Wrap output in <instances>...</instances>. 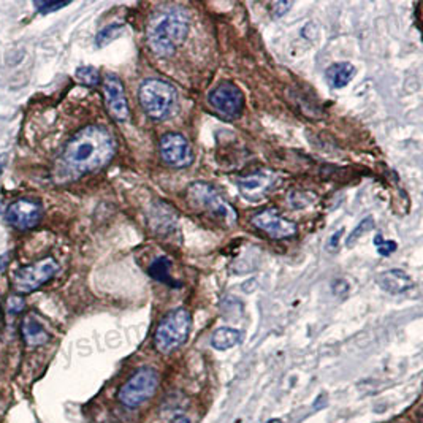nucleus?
Masks as SVG:
<instances>
[{"mask_svg":"<svg viewBox=\"0 0 423 423\" xmlns=\"http://www.w3.org/2000/svg\"><path fill=\"white\" fill-rule=\"evenodd\" d=\"M159 387V374L154 368H140L132 378L120 387L119 401L127 407H138L145 401L151 400Z\"/></svg>","mask_w":423,"mask_h":423,"instance_id":"5","label":"nucleus"},{"mask_svg":"<svg viewBox=\"0 0 423 423\" xmlns=\"http://www.w3.org/2000/svg\"><path fill=\"white\" fill-rule=\"evenodd\" d=\"M171 423H191V420L184 417V415H178V417H174Z\"/></svg>","mask_w":423,"mask_h":423,"instance_id":"27","label":"nucleus"},{"mask_svg":"<svg viewBox=\"0 0 423 423\" xmlns=\"http://www.w3.org/2000/svg\"><path fill=\"white\" fill-rule=\"evenodd\" d=\"M75 77L78 81L84 86L94 87L100 84V73L96 67H91V65L79 67V69H77L75 72Z\"/></svg>","mask_w":423,"mask_h":423,"instance_id":"20","label":"nucleus"},{"mask_svg":"<svg viewBox=\"0 0 423 423\" xmlns=\"http://www.w3.org/2000/svg\"><path fill=\"white\" fill-rule=\"evenodd\" d=\"M376 246H378V251L380 255H390L396 249V244L393 241H382L379 235L376 237Z\"/></svg>","mask_w":423,"mask_h":423,"instance_id":"24","label":"nucleus"},{"mask_svg":"<svg viewBox=\"0 0 423 423\" xmlns=\"http://www.w3.org/2000/svg\"><path fill=\"white\" fill-rule=\"evenodd\" d=\"M292 2H274L271 5V10H273V16L274 18H281L284 16L286 13L292 9Z\"/></svg>","mask_w":423,"mask_h":423,"instance_id":"25","label":"nucleus"},{"mask_svg":"<svg viewBox=\"0 0 423 423\" xmlns=\"http://www.w3.org/2000/svg\"><path fill=\"white\" fill-rule=\"evenodd\" d=\"M251 222L255 228H259L268 237L274 239H284V238H292L297 235L298 227L292 220L282 218L279 213L274 210H264L257 214H254Z\"/></svg>","mask_w":423,"mask_h":423,"instance_id":"11","label":"nucleus"},{"mask_svg":"<svg viewBox=\"0 0 423 423\" xmlns=\"http://www.w3.org/2000/svg\"><path fill=\"white\" fill-rule=\"evenodd\" d=\"M241 339H243V332L237 330V328L222 327L213 333L211 346L216 351H228V349L238 346Z\"/></svg>","mask_w":423,"mask_h":423,"instance_id":"17","label":"nucleus"},{"mask_svg":"<svg viewBox=\"0 0 423 423\" xmlns=\"http://www.w3.org/2000/svg\"><path fill=\"white\" fill-rule=\"evenodd\" d=\"M43 216V208L35 200L19 198L15 203L6 208L5 219L11 227L18 230H30L38 225L40 219Z\"/></svg>","mask_w":423,"mask_h":423,"instance_id":"10","label":"nucleus"},{"mask_svg":"<svg viewBox=\"0 0 423 423\" xmlns=\"http://www.w3.org/2000/svg\"><path fill=\"white\" fill-rule=\"evenodd\" d=\"M355 67L351 62H337L325 72V81L332 89H342L354 79Z\"/></svg>","mask_w":423,"mask_h":423,"instance_id":"16","label":"nucleus"},{"mask_svg":"<svg viewBox=\"0 0 423 423\" xmlns=\"http://www.w3.org/2000/svg\"><path fill=\"white\" fill-rule=\"evenodd\" d=\"M33 5H35L38 13H42V15H48V13H55L60 9H64V6L69 5V2H35Z\"/></svg>","mask_w":423,"mask_h":423,"instance_id":"23","label":"nucleus"},{"mask_svg":"<svg viewBox=\"0 0 423 423\" xmlns=\"http://www.w3.org/2000/svg\"><path fill=\"white\" fill-rule=\"evenodd\" d=\"M59 271V264L52 257H46L35 264L19 268L11 279V287L16 295H26L38 291L51 281Z\"/></svg>","mask_w":423,"mask_h":423,"instance_id":"6","label":"nucleus"},{"mask_svg":"<svg viewBox=\"0 0 423 423\" xmlns=\"http://www.w3.org/2000/svg\"><path fill=\"white\" fill-rule=\"evenodd\" d=\"M6 308H9L10 314L16 315V314L24 311L26 301H24V298L21 297V295H11V297L9 298V301H6Z\"/></svg>","mask_w":423,"mask_h":423,"instance_id":"22","label":"nucleus"},{"mask_svg":"<svg viewBox=\"0 0 423 423\" xmlns=\"http://www.w3.org/2000/svg\"><path fill=\"white\" fill-rule=\"evenodd\" d=\"M266 423H284L282 420H279V419H273V420H270V422H266Z\"/></svg>","mask_w":423,"mask_h":423,"instance_id":"29","label":"nucleus"},{"mask_svg":"<svg viewBox=\"0 0 423 423\" xmlns=\"http://www.w3.org/2000/svg\"><path fill=\"white\" fill-rule=\"evenodd\" d=\"M21 337H23V341L26 342V346L29 347L43 346L51 339L50 333L45 330V327L40 324L35 317H32V315H28V317L23 320Z\"/></svg>","mask_w":423,"mask_h":423,"instance_id":"15","label":"nucleus"},{"mask_svg":"<svg viewBox=\"0 0 423 423\" xmlns=\"http://www.w3.org/2000/svg\"><path fill=\"white\" fill-rule=\"evenodd\" d=\"M373 227H374V220H373V218H371V216L365 218L357 227H355V230H354L351 235H349V238H347V241H346V244H347L349 247H352L355 243H357V239H360L361 237H363V235L368 233L369 230H371Z\"/></svg>","mask_w":423,"mask_h":423,"instance_id":"21","label":"nucleus"},{"mask_svg":"<svg viewBox=\"0 0 423 423\" xmlns=\"http://www.w3.org/2000/svg\"><path fill=\"white\" fill-rule=\"evenodd\" d=\"M159 151L164 162L173 169H187L196 159L191 143L181 133H165L159 141Z\"/></svg>","mask_w":423,"mask_h":423,"instance_id":"9","label":"nucleus"},{"mask_svg":"<svg viewBox=\"0 0 423 423\" xmlns=\"http://www.w3.org/2000/svg\"><path fill=\"white\" fill-rule=\"evenodd\" d=\"M116 154V141L102 125H86L78 130L60 154L57 162L59 178L78 179L111 162Z\"/></svg>","mask_w":423,"mask_h":423,"instance_id":"1","label":"nucleus"},{"mask_svg":"<svg viewBox=\"0 0 423 423\" xmlns=\"http://www.w3.org/2000/svg\"><path fill=\"white\" fill-rule=\"evenodd\" d=\"M192 315L184 308H178L160 320L154 334V346L164 355H169L184 344L189 338Z\"/></svg>","mask_w":423,"mask_h":423,"instance_id":"4","label":"nucleus"},{"mask_svg":"<svg viewBox=\"0 0 423 423\" xmlns=\"http://www.w3.org/2000/svg\"><path fill=\"white\" fill-rule=\"evenodd\" d=\"M10 260H11V255H10V252H5V254L0 255V273H2V271L5 270V268L9 266Z\"/></svg>","mask_w":423,"mask_h":423,"instance_id":"26","label":"nucleus"},{"mask_svg":"<svg viewBox=\"0 0 423 423\" xmlns=\"http://www.w3.org/2000/svg\"><path fill=\"white\" fill-rule=\"evenodd\" d=\"M124 28H125V26L123 23H111V24L106 26V28H103L102 30L97 33V37H96V46H97V48H103V46L114 42V40L119 37V33L124 30Z\"/></svg>","mask_w":423,"mask_h":423,"instance_id":"19","label":"nucleus"},{"mask_svg":"<svg viewBox=\"0 0 423 423\" xmlns=\"http://www.w3.org/2000/svg\"><path fill=\"white\" fill-rule=\"evenodd\" d=\"M278 184H279L278 174L266 170L254 171L238 179V189L241 192V196L251 201H257L266 197L268 193L276 189Z\"/></svg>","mask_w":423,"mask_h":423,"instance_id":"12","label":"nucleus"},{"mask_svg":"<svg viewBox=\"0 0 423 423\" xmlns=\"http://www.w3.org/2000/svg\"><path fill=\"white\" fill-rule=\"evenodd\" d=\"M412 278L402 270H387L378 276V286L387 293H405L412 287Z\"/></svg>","mask_w":423,"mask_h":423,"instance_id":"14","label":"nucleus"},{"mask_svg":"<svg viewBox=\"0 0 423 423\" xmlns=\"http://www.w3.org/2000/svg\"><path fill=\"white\" fill-rule=\"evenodd\" d=\"M170 268H171V261L167 259V257H159L152 261L150 265V276L154 278L159 282H164L165 286H170V287H181V282H176L173 279V276L170 274Z\"/></svg>","mask_w":423,"mask_h":423,"instance_id":"18","label":"nucleus"},{"mask_svg":"<svg viewBox=\"0 0 423 423\" xmlns=\"http://www.w3.org/2000/svg\"><path fill=\"white\" fill-rule=\"evenodd\" d=\"M5 164H6V157L5 156H0V174L4 173L5 169Z\"/></svg>","mask_w":423,"mask_h":423,"instance_id":"28","label":"nucleus"},{"mask_svg":"<svg viewBox=\"0 0 423 423\" xmlns=\"http://www.w3.org/2000/svg\"><path fill=\"white\" fill-rule=\"evenodd\" d=\"M189 198L197 206H201L208 213H211L214 218L222 220V222H225L228 227L238 222L237 210H235V208L210 184L206 183L192 184L189 187Z\"/></svg>","mask_w":423,"mask_h":423,"instance_id":"7","label":"nucleus"},{"mask_svg":"<svg viewBox=\"0 0 423 423\" xmlns=\"http://www.w3.org/2000/svg\"><path fill=\"white\" fill-rule=\"evenodd\" d=\"M2 210H4V205H2V203H0V213H2Z\"/></svg>","mask_w":423,"mask_h":423,"instance_id":"30","label":"nucleus"},{"mask_svg":"<svg viewBox=\"0 0 423 423\" xmlns=\"http://www.w3.org/2000/svg\"><path fill=\"white\" fill-rule=\"evenodd\" d=\"M103 96L106 110H108L110 116L114 120L124 123V120L129 119L130 110L129 103H127L124 84L116 75H113V73H108V75L103 78Z\"/></svg>","mask_w":423,"mask_h":423,"instance_id":"13","label":"nucleus"},{"mask_svg":"<svg viewBox=\"0 0 423 423\" xmlns=\"http://www.w3.org/2000/svg\"><path fill=\"white\" fill-rule=\"evenodd\" d=\"M189 33V18L186 11L170 9L154 15L147 26V43L154 55L170 57L186 42Z\"/></svg>","mask_w":423,"mask_h":423,"instance_id":"2","label":"nucleus"},{"mask_svg":"<svg viewBox=\"0 0 423 423\" xmlns=\"http://www.w3.org/2000/svg\"><path fill=\"white\" fill-rule=\"evenodd\" d=\"M141 108L152 120H165L176 105L174 87L160 78H150L141 83L138 91Z\"/></svg>","mask_w":423,"mask_h":423,"instance_id":"3","label":"nucleus"},{"mask_svg":"<svg viewBox=\"0 0 423 423\" xmlns=\"http://www.w3.org/2000/svg\"><path fill=\"white\" fill-rule=\"evenodd\" d=\"M208 102L225 119H238L244 111V94L233 83L224 81L218 84L208 96Z\"/></svg>","mask_w":423,"mask_h":423,"instance_id":"8","label":"nucleus"}]
</instances>
